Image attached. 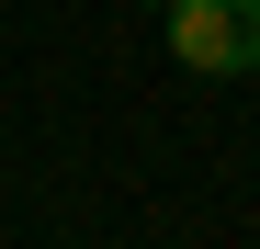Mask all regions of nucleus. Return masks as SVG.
Listing matches in <instances>:
<instances>
[{
    "instance_id": "f03ea898",
    "label": "nucleus",
    "mask_w": 260,
    "mask_h": 249,
    "mask_svg": "<svg viewBox=\"0 0 260 249\" xmlns=\"http://www.w3.org/2000/svg\"><path fill=\"white\" fill-rule=\"evenodd\" d=\"M147 12H158V0H147Z\"/></svg>"
},
{
    "instance_id": "f257e3e1",
    "label": "nucleus",
    "mask_w": 260,
    "mask_h": 249,
    "mask_svg": "<svg viewBox=\"0 0 260 249\" xmlns=\"http://www.w3.org/2000/svg\"><path fill=\"white\" fill-rule=\"evenodd\" d=\"M170 57L192 79H249L260 68V0H158Z\"/></svg>"
}]
</instances>
